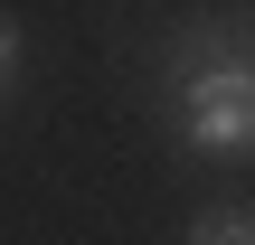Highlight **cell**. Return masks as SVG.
<instances>
[{
	"mask_svg": "<svg viewBox=\"0 0 255 245\" xmlns=\"http://www.w3.org/2000/svg\"><path fill=\"white\" fill-rule=\"evenodd\" d=\"M189 245H255V236H246V217L227 208V217H208V227H199V236H189Z\"/></svg>",
	"mask_w": 255,
	"mask_h": 245,
	"instance_id": "7a4b0ae2",
	"label": "cell"
},
{
	"mask_svg": "<svg viewBox=\"0 0 255 245\" xmlns=\"http://www.w3.org/2000/svg\"><path fill=\"white\" fill-rule=\"evenodd\" d=\"M9 57H19V28H9V19H0V76H9Z\"/></svg>",
	"mask_w": 255,
	"mask_h": 245,
	"instance_id": "3957f363",
	"label": "cell"
},
{
	"mask_svg": "<svg viewBox=\"0 0 255 245\" xmlns=\"http://www.w3.org/2000/svg\"><path fill=\"white\" fill-rule=\"evenodd\" d=\"M246 123H255V85H246V57H227V66H208V76L189 85V142L237 151Z\"/></svg>",
	"mask_w": 255,
	"mask_h": 245,
	"instance_id": "6da1fadb",
	"label": "cell"
}]
</instances>
